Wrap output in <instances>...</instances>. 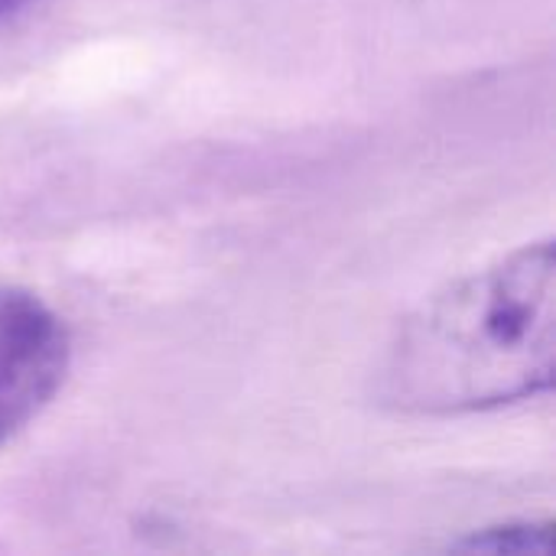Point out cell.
<instances>
[{"label":"cell","mask_w":556,"mask_h":556,"mask_svg":"<svg viewBox=\"0 0 556 556\" xmlns=\"http://www.w3.org/2000/svg\"><path fill=\"white\" fill-rule=\"evenodd\" d=\"M554 244H525L420 303L394 336L381 397L420 417L476 414L551 391Z\"/></svg>","instance_id":"cell-1"},{"label":"cell","mask_w":556,"mask_h":556,"mask_svg":"<svg viewBox=\"0 0 556 556\" xmlns=\"http://www.w3.org/2000/svg\"><path fill=\"white\" fill-rule=\"evenodd\" d=\"M72 362L65 323L39 296L0 287V450L59 394Z\"/></svg>","instance_id":"cell-2"},{"label":"cell","mask_w":556,"mask_h":556,"mask_svg":"<svg viewBox=\"0 0 556 556\" xmlns=\"http://www.w3.org/2000/svg\"><path fill=\"white\" fill-rule=\"evenodd\" d=\"M466 551H492V554H541L551 551V525L538 521H505L495 528H485L463 541Z\"/></svg>","instance_id":"cell-3"},{"label":"cell","mask_w":556,"mask_h":556,"mask_svg":"<svg viewBox=\"0 0 556 556\" xmlns=\"http://www.w3.org/2000/svg\"><path fill=\"white\" fill-rule=\"evenodd\" d=\"M33 0H0V20L3 16H13V13H20L23 7H29Z\"/></svg>","instance_id":"cell-4"}]
</instances>
